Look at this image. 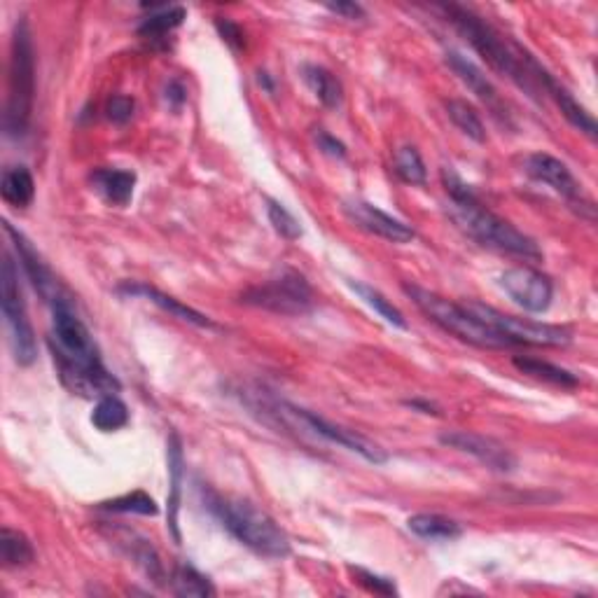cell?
I'll return each instance as SVG.
<instances>
[{"mask_svg":"<svg viewBox=\"0 0 598 598\" xmlns=\"http://www.w3.org/2000/svg\"><path fill=\"white\" fill-rule=\"evenodd\" d=\"M50 351L59 379L80 398H106L122 391L120 379L103 365L94 335L75 309L73 295L52 304Z\"/></svg>","mask_w":598,"mask_h":598,"instance_id":"cell-1","label":"cell"},{"mask_svg":"<svg viewBox=\"0 0 598 598\" xmlns=\"http://www.w3.org/2000/svg\"><path fill=\"white\" fill-rule=\"evenodd\" d=\"M442 185L451 199V215L472 241H477L479 246L489 250H496V253L519 257V260L526 262L542 260L538 243L531 236L519 232L512 222H507L493 213L491 208H486L475 190L449 166L442 169Z\"/></svg>","mask_w":598,"mask_h":598,"instance_id":"cell-2","label":"cell"},{"mask_svg":"<svg viewBox=\"0 0 598 598\" xmlns=\"http://www.w3.org/2000/svg\"><path fill=\"white\" fill-rule=\"evenodd\" d=\"M437 10L447 17V22L468 40L472 50H475L493 71L507 80H512L517 87L526 89L531 96H535V92H538L535 64H538V61H535L531 54H526L517 45L507 43L489 22H484V19L475 15L470 8H463V5L456 3H444Z\"/></svg>","mask_w":598,"mask_h":598,"instance_id":"cell-3","label":"cell"},{"mask_svg":"<svg viewBox=\"0 0 598 598\" xmlns=\"http://www.w3.org/2000/svg\"><path fill=\"white\" fill-rule=\"evenodd\" d=\"M199 491L204 496V505L213 514V519L234 540H239L243 547L253 549L255 554L267 556V559H285V556H290L292 545L288 533L255 503L234 496H222V493L204 489V486Z\"/></svg>","mask_w":598,"mask_h":598,"instance_id":"cell-4","label":"cell"},{"mask_svg":"<svg viewBox=\"0 0 598 598\" xmlns=\"http://www.w3.org/2000/svg\"><path fill=\"white\" fill-rule=\"evenodd\" d=\"M36 99V47L31 26L22 17L15 24L8 64V101H5L3 127L10 138H24L29 131Z\"/></svg>","mask_w":598,"mask_h":598,"instance_id":"cell-5","label":"cell"},{"mask_svg":"<svg viewBox=\"0 0 598 598\" xmlns=\"http://www.w3.org/2000/svg\"><path fill=\"white\" fill-rule=\"evenodd\" d=\"M402 292L437 328H442L447 335L461 339L465 344L477 346V349H510L512 346L491 325L479 321L465 304L451 302V299L437 295V292L428 288H421L416 283H402Z\"/></svg>","mask_w":598,"mask_h":598,"instance_id":"cell-6","label":"cell"},{"mask_svg":"<svg viewBox=\"0 0 598 598\" xmlns=\"http://www.w3.org/2000/svg\"><path fill=\"white\" fill-rule=\"evenodd\" d=\"M248 307L271 311L278 316H304L316 307V295L307 278L295 269H283L269 281L257 283L241 295Z\"/></svg>","mask_w":598,"mask_h":598,"instance_id":"cell-7","label":"cell"},{"mask_svg":"<svg viewBox=\"0 0 598 598\" xmlns=\"http://www.w3.org/2000/svg\"><path fill=\"white\" fill-rule=\"evenodd\" d=\"M0 297H3L0 304H3L5 325L10 330L12 353L19 365L29 367L38 358V344L29 314H26L22 288H19V271L10 253L3 255V267H0Z\"/></svg>","mask_w":598,"mask_h":598,"instance_id":"cell-8","label":"cell"},{"mask_svg":"<svg viewBox=\"0 0 598 598\" xmlns=\"http://www.w3.org/2000/svg\"><path fill=\"white\" fill-rule=\"evenodd\" d=\"M465 307H468L479 321H484L486 325H491L493 330L500 332L512 346H566L570 344V339H573V332L568 328H561V325L526 321V318L503 314V311L493 309L489 304L482 302H465Z\"/></svg>","mask_w":598,"mask_h":598,"instance_id":"cell-9","label":"cell"},{"mask_svg":"<svg viewBox=\"0 0 598 598\" xmlns=\"http://www.w3.org/2000/svg\"><path fill=\"white\" fill-rule=\"evenodd\" d=\"M278 409L285 416H290L292 421L302 423L304 428L311 430V433L323 437L325 442H332V444H339V447L353 451V454L363 456L367 463L372 465H384L388 461V454L384 449L379 447V444H374L372 440H367L365 435L356 433V430L346 428V426H339V423H332L325 419V416L316 414V412H309V409H302L297 405H290V402H278Z\"/></svg>","mask_w":598,"mask_h":598,"instance_id":"cell-10","label":"cell"},{"mask_svg":"<svg viewBox=\"0 0 598 598\" xmlns=\"http://www.w3.org/2000/svg\"><path fill=\"white\" fill-rule=\"evenodd\" d=\"M500 288L517 307L528 314H545L552 307L554 299V283L552 278L542 274L533 267H512L500 276Z\"/></svg>","mask_w":598,"mask_h":598,"instance_id":"cell-11","label":"cell"},{"mask_svg":"<svg viewBox=\"0 0 598 598\" xmlns=\"http://www.w3.org/2000/svg\"><path fill=\"white\" fill-rule=\"evenodd\" d=\"M440 442L444 447L477 458L479 463L493 472H512L517 468V458H514L512 451L505 444L493 440V437L470 433V430H451V433L440 435Z\"/></svg>","mask_w":598,"mask_h":598,"instance_id":"cell-12","label":"cell"},{"mask_svg":"<svg viewBox=\"0 0 598 598\" xmlns=\"http://www.w3.org/2000/svg\"><path fill=\"white\" fill-rule=\"evenodd\" d=\"M3 227H5V234H8L12 239V243H15L17 255H19V264L24 267L26 276H29V281H31L33 288H36L38 295L43 297L45 302L50 304V307L54 302H59V299L71 295V292H68L64 285H61L59 278L52 274V269L47 267V262L43 260V257H40L38 250L31 246V241L26 239V236L19 232V229L12 227L10 222H5Z\"/></svg>","mask_w":598,"mask_h":598,"instance_id":"cell-13","label":"cell"},{"mask_svg":"<svg viewBox=\"0 0 598 598\" xmlns=\"http://www.w3.org/2000/svg\"><path fill=\"white\" fill-rule=\"evenodd\" d=\"M342 211L358 229H363V232L372 236H379V239L384 241L409 243L414 241L416 236V232L407 225V222L393 218V215L381 211V208L370 204V201H363V199L344 201Z\"/></svg>","mask_w":598,"mask_h":598,"instance_id":"cell-14","label":"cell"},{"mask_svg":"<svg viewBox=\"0 0 598 598\" xmlns=\"http://www.w3.org/2000/svg\"><path fill=\"white\" fill-rule=\"evenodd\" d=\"M526 173L547 187H552L556 194H561L563 199H568L570 206L582 204L580 183L573 176V171L561 162L559 157L547 155V152H533L526 157Z\"/></svg>","mask_w":598,"mask_h":598,"instance_id":"cell-15","label":"cell"},{"mask_svg":"<svg viewBox=\"0 0 598 598\" xmlns=\"http://www.w3.org/2000/svg\"><path fill=\"white\" fill-rule=\"evenodd\" d=\"M117 292H122V295H127V297L148 299V302H152L155 307L162 309L164 314L178 318V321H183V323H190V325H194V328H206V330L215 328V323L206 314H201V311L187 307V304L180 302V299L166 295V292H162V290H157L155 285L124 281L117 285Z\"/></svg>","mask_w":598,"mask_h":598,"instance_id":"cell-16","label":"cell"},{"mask_svg":"<svg viewBox=\"0 0 598 598\" xmlns=\"http://www.w3.org/2000/svg\"><path fill=\"white\" fill-rule=\"evenodd\" d=\"M535 82H538V87H542L549 96H552L554 103H556V106H559V110H561V115L566 117V120H568L570 124H573V127H575L577 131H582V134H587L589 138H596L598 127H596L594 115H591L589 110L584 108L582 103L577 101L575 96L570 94L568 89L563 87L561 82L556 80L552 73L545 71V68H542L540 64L535 66Z\"/></svg>","mask_w":598,"mask_h":598,"instance_id":"cell-17","label":"cell"},{"mask_svg":"<svg viewBox=\"0 0 598 598\" xmlns=\"http://www.w3.org/2000/svg\"><path fill=\"white\" fill-rule=\"evenodd\" d=\"M447 66L451 68V71H454L456 78L461 80L463 85L477 96L479 101L486 103V106L493 110V113H503V101H500L496 87L491 85V80L486 78L484 71L475 64V61L468 59L461 52L449 50L447 52Z\"/></svg>","mask_w":598,"mask_h":598,"instance_id":"cell-18","label":"cell"},{"mask_svg":"<svg viewBox=\"0 0 598 598\" xmlns=\"http://www.w3.org/2000/svg\"><path fill=\"white\" fill-rule=\"evenodd\" d=\"M166 461H169V503H166V526L173 535V540L180 542V528H178V512L180 500H183V477H185V456H183V442L178 433L169 435L166 442Z\"/></svg>","mask_w":598,"mask_h":598,"instance_id":"cell-19","label":"cell"},{"mask_svg":"<svg viewBox=\"0 0 598 598\" xmlns=\"http://www.w3.org/2000/svg\"><path fill=\"white\" fill-rule=\"evenodd\" d=\"M136 173L124 169H96L89 176V183L101 194L108 204L127 206L134 199L136 190Z\"/></svg>","mask_w":598,"mask_h":598,"instance_id":"cell-20","label":"cell"},{"mask_svg":"<svg viewBox=\"0 0 598 598\" xmlns=\"http://www.w3.org/2000/svg\"><path fill=\"white\" fill-rule=\"evenodd\" d=\"M143 8H150V15L138 26V36L152 40V43L164 40L171 31H176L187 17L185 8H180V5H143Z\"/></svg>","mask_w":598,"mask_h":598,"instance_id":"cell-21","label":"cell"},{"mask_svg":"<svg viewBox=\"0 0 598 598\" xmlns=\"http://www.w3.org/2000/svg\"><path fill=\"white\" fill-rule=\"evenodd\" d=\"M407 528L414 535H419V538L430 542H451L463 535V528L458 521L442 517V514H428V512L409 517Z\"/></svg>","mask_w":598,"mask_h":598,"instance_id":"cell-22","label":"cell"},{"mask_svg":"<svg viewBox=\"0 0 598 598\" xmlns=\"http://www.w3.org/2000/svg\"><path fill=\"white\" fill-rule=\"evenodd\" d=\"M0 194H3L5 204L26 208L33 204V197H36V180L26 166H10L0 180Z\"/></svg>","mask_w":598,"mask_h":598,"instance_id":"cell-23","label":"cell"},{"mask_svg":"<svg viewBox=\"0 0 598 598\" xmlns=\"http://www.w3.org/2000/svg\"><path fill=\"white\" fill-rule=\"evenodd\" d=\"M302 75H304V82H307V87L314 92L316 99L321 101L325 108L335 110L342 106L344 87H342V82L337 80L335 73H330L328 68H323V66L309 64L302 68Z\"/></svg>","mask_w":598,"mask_h":598,"instance_id":"cell-24","label":"cell"},{"mask_svg":"<svg viewBox=\"0 0 598 598\" xmlns=\"http://www.w3.org/2000/svg\"><path fill=\"white\" fill-rule=\"evenodd\" d=\"M512 363L519 372H524L533 379L547 381V384H552V386H561V388H577V386H580V379H577V374H573L570 370H563V367H559V365L547 363V360L531 358V356H514Z\"/></svg>","mask_w":598,"mask_h":598,"instance_id":"cell-25","label":"cell"},{"mask_svg":"<svg viewBox=\"0 0 598 598\" xmlns=\"http://www.w3.org/2000/svg\"><path fill=\"white\" fill-rule=\"evenodd\" d=\"M0 559L5 568H26L36 561V549L22 531L5 526L0 531Z\"/></svg>","mask_w":598,"mask_h":598,"instance_id":"cell-26","label":"cell"},{"mask_svg":"<svg viewBox=\"0 0 598 598\" xmlns=\"http://www.w3.org/2000/svg\"><path fill=\"white\" fill-rule=\"evenodd\" d=\"M171 589L176 596L208 598L215 594V587L204 573H199L192 563H178L171 573Z\"/></svg>","mask_w":598,"mask_h":598,"instance_id":"cell-27","label":"cell"},{"mask_svg":"<svg viewBox=\"0 0 598 598\" xmlns=\"http://www.w3.org/2000/svg\"><path fill=\"white\" fill-rule=\"evenodd\" d=\"M349 285H351V290L356 292V295L363 299V302L367 304V307L370 309H374L377 311V314L384 318V321L388 323V325H393V328H398V330H409V323H407V318H405V314H402V311L395 307V304L391 302V299H386L384 295H381L379 290H374L372 285H367V283H360V281H349Z\"/></svg>","mask_w":598,"mask_h":598,"instance_id":"cell-28","label":"cell"},{"mask_svg":"<svg viewBox=\"0 0 598 598\" xmlns=\"http://www.w3.org/2000/svg\"><path fill=\"white\" fill-rule=\"evenodd\" d=\"M92 423L101 433H115L129 423V407L117 398V395H106L99 398L92 412Z\"/></svg>","mask_w":598,"mask_h":598,"instance_id":"cell-29","label":"cell"},{"mask_svg":"<svg viewBox=\"0 0 598 598\" xmlns=\"http://www.w3.org/2000/svg\"><path fill=\"white\" fill-rule=\"evenodd\" d=\"M447 115L449 120L454 122V127L470 138L475 143H484L486 141V129L482 117L475 108L470 106L468 101L463 99H451L447 101Z\"/></svg>","mask_w":598,"mask_h":598,"instance_id":"cell-30","label":"cell"},{"mask_svg":"<svg viewBox=\"0 0 598 598\" xmlns=\"http://www.w3.org/2000/svg\"><path fill=\"white\" fill-rule=\"evenodd\" d=\"M393 171L398 173V178L407 185H419L423 187L428 180V169L423 164L421 152L414 148V145H405L395 152L393 157Z\"/></svg>","mask_w":598,"mask_h":598,"instance_id":"cell-31","label":"cell"},{"mask_svg":"<svg viewBox=\"0 0 598 598\" xmlns=\"http://www.w3.org/2000/svg\"><path fill=\"white\" fill-rule=\"evenodd\" d=\"M120 542L129 552V556H134V561L143 568V573L148 575L150 580L162 582V577H164L162 561H159V554L155 552V547H152L148 540L141 538V535L131 533V540H120Z\"/></svg>","mask_w":598,"mask_h":598,"instance_id":"cell-32","label":"cell"},{"mask_svg":"<svg viewBox=\"0 0 598 598\" xmlns=\"http://www.w3.org/2000/svg\"><path fill=\"white\" fill-rule=\"evenodd\" d=\"M101 507L108 512H120V514L131 512V514H143V517H155L159 512L155 500L143 491H134V493H127V496L113 498L108 500V503H101Z\"/></svg>","mask_w":598,"mask_h":598,"instance_id":"cell-33","label":"cell"},{"mask_svg":"<svg viewBox=\"0 0 598 598\" xmlns=\"http://www.w3.org/2000/svg\"><path fill=\"white\" fill-rule=\"evenodd\" d=\"M267 215L271 227H274L276 234H281L285 241H297L299 236H302V225H299V220L281 204V201L267 199Z\"/></svg>","mask_w":598,"mask_h":598,"instance_id":"cell-34","label":"cell"},{"mask_svg":"<svg viewBox=\"0 0 598 598\" xmlns=\"http://www.w3.org/2000/svg\"><path fill=\"white\" fill-rule=\"evenodd\" d=\"M349 570H351V575L358 580V584H363V587L367 591H372V594L398 596V587H395V582L391 580V577L377 575V573H372V570L360 568V566H351Z\"/></svg>","mask_w":598,"mask_h":598,"instance_id":"cell-35","label":"cell"},{"mask_svg":"<svg viewBox=\"0 0 598 598\" xmlns=\"http://www.w3.org/2000/svg\"><path fill=\"white\" fill-rule=\"evenodd\" d=\"M134 110H136V101L131 99V96H124V94L110 96L108 103H106V117L113 124L131 122V117H134Z\"/></svg>","mask_w":598,"mask_h":598,"instance_id":"cell-36","label":"cell"},{"mask_svg":"<svg viewBox=\"0 0 598 598\" xmlns=\"http://www.w3.org/2000/svg\"><path fill=\"white\" fill-rule=\"evenodd\" d=\"M215 29H218L220 38L225 40V43L232 47L234 52H241L243 45H246V40H243V31L239 24H234L232 19H215Z\"/></svg>","mask_w":598,"mask_h":598,"instance_id":"cell-37","label":"cell"},{"mask_svg":"<svg viewBox=\"0 0 598 598\" xmlns=\"http://www.w3.org/2000/svg\"><path fill=\"white\" fill-rule=\"evenodd\" d=\"M316 143H318V150H323L328 157H335V159H346V145L335 138L328 131L318 129L316 131Z\"/></svg>","mask_w":598,"mask_h":598,"instance_id":"cell-38","label":"cell"},{"mask_svg":"<svg viewBox=\"0 0 598 598\" xmlns=\"http://www.w3.org/2000/svg\"><path fill=\"white\" fill-rule=\"evenodd\" d=\"M332 15H339L344 19H349V22H363V19L367 17V12L363 5L358 3H351V0H342V3H328L325 5Z\"/></svg>","mask_w":598,"mask_h":598,"instance_id":"cell-39","label":"cell"},{"mask_svg":"<svg viewBox=\"0 0 598 598\" xmlns=\"http://www.w3.org/2000/svg\"><path fill=\"white\" fill-rule=\"evenodd\" d=\"M405 405L416 409V412H421V414H433V416L440 414V409H437L430 400H407Z\"/></svg>","mask_w":598,"mask_h":598,"instance_id":"cell-40","label":"cell"},{"mask_svg":"<svg viewBox=\"0 0 598 598\" xmlns=\"http://www.w3.org/2000/svg\"><path fill=\"white\" fill-rule=\"evenodd\" d=\"M257 82H260V85L267 89V92H274V82L269 80V75L267 73H260V78H257Z\"/></svg>","mask_w":598,"mask_h":598,"instance_id":"cell-41","label":"cell"}]
</instances>
